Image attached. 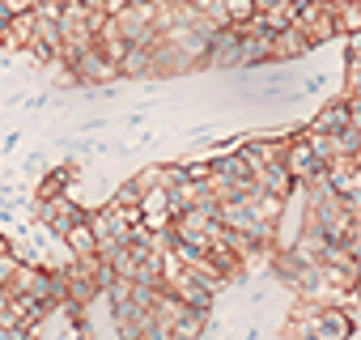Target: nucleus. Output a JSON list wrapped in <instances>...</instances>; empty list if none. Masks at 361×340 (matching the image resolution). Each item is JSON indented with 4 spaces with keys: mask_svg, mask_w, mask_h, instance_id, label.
Instances as JSON below:
<instances>
[{
    "mask_svg": "<svg viewBox=\"0 0 361 340\" xmlns=\"http://www.w3.org/2000/svg\"><path fill=\"white\" fill-rule=\"evenodd\" d=\"M353 332H357L353 302H319V298H298L281 323V340H348Z\"/></svg>",
    "mask_w": 361,
    "mask_h": 340,
    "instance_id": "1",
    "label": "nucleus"
}]
</instances>
